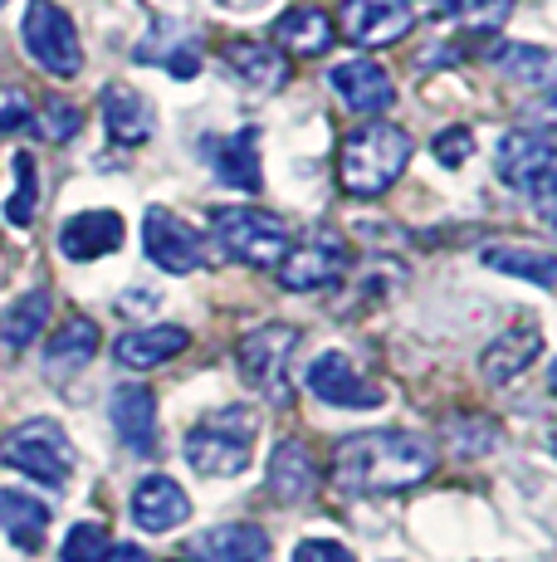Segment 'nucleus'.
<instances>
[{
    "label": "nucleus",
    "mask_w": 557,
    "mask_h": 562,
    "mask_svg": "<svg viewBox=\"0 0 557 562\" xmlns=\"http://www.w3.org/2000/svg\"><path fill=\"white\" fill-rule=\"evenodd\" d=\"M435 446L416 430H362L338 440L333 450V490L348 499L362 494H401L411 484L431 480Z\"/></svg>",
    "instance_id": "f257e3e1"
},
{
    "label": "nucleus",
    "mask_w": 557,
    "mask_h": 562,
    "mask_svg": "<svg viewBox=\"0 0 557 562\" xmlns=\"http://www.w3.org/2000/svg\"><path fill=\"white\" fill-rule=\"evenodd\" d=\"M406 167H411V133L396 123H382V117L352 127L338 147V181L357 201H372L387 187H396V177Z\"/></svg>",
    "instance_id": "f03ea898"
},
{
    "label": "nucleus",
    "mask_w": 557,
    "mask_h": 562,
    "mask_svg": "<svg viewBox=\"0 0 557 562\" xmlns=\"http://www.w3.org/2000/svg\"><path fill=\"white\" fill-rule=\"evenodd\" d=\"M254 436H260V420L254 411L245 406H220L211 411L206 420L186 430V460L196 474L206 480H230V474H245L250 470V456H254Z\"/></svg>",
    "instance_id": "7ed1b4c3"
},
{
    "label": "nucleus",
    "mask_w": 557,
    "mask_h": 562,
    "mask_svg": "<svg viewBox=\"0 0 557 562\" xmlns=\"http://www.w3.org/2000/svg\"><path fill=\"white\" fill-rule=\"evenodd\" d=\"M211 235L235 265L250 269H274L278 259L294 250L288 240V225L270 211H254V205H220L211 211Z\"/></svg>",
    "instance_id": "20e7f679"
},
{
    "label": "nucleus",
    "mask_w": 557,
    "mask_h": 562,
    "mask_svg": "<svg viewBox=\"0 0 557 562\" xmlns=\"http://www.w3.org/2000/svg\"><path fill=\"white\" fill-rule=\"evenodd\" d=\"M0 460H5L10 470L30 474V480L49 484V490H64L69 474H73V464H79L69 430H64L59 420H45V416L20 420V426L0 440Z\"/></svg>",
    "instance_id": "39448f33"
},
{
    "label": "nucleus",
    "mask_w": 557,
    "mask_h": 562,
    "mask_svg": "<svg viewBox=\"0 0 557 562\" xmlns=\"http://www.w3.org/2000/svg\"><path fill=\"white\" fill-rule=\"evenodd\" d=\"M495 167L499 177L509 181L513 191L533 201V211L543 221H553V181H557V167H553V137L543 127H519V133H503L499 153H495Z\"/></svg>",
    "instance_id": "423d86ee"
},
{
    "label": "nucleus",
    "mask_w": 557,
    "mask_h": 562,
    "mask_svg": "<svg viewBox=\"0 0 557 562\" xmlns=\"http://www.w3.org/2000/svg\"><path fill=\"white\" fill-rule=\"evenodd\" d=\"M294 348H298L294 323H260L254 333L240 338V352H235L240 376L270 406H288V396H294V386H288V358H294Z\"/></svg>",
    "instance_id": "0eeeda50"
},
{
    "label": "nucleus",
    "mask_w": 557,
    "mask_h": 562,
    "mask_svg": "<svg viewBox=\"0 0 557 562\" xmlns=\"http://www.w3.org/2000/svg\"><path fill=\"white\" fill-rule=\"evenodd\" d=\"M20 45H25V54L39 64V69L55 74V79H73V74L83 69L79 30H73V20L64 15V5H55V0H30L25 5Z\"/></svg>",
    "instance_id": "6e6552de"
},
{
    "label": "nucleus",
    "mask_w": 557,
    "mask_h": 562,
    "mask_svg": "<svg viewBox=\"0 0 557 562\" xmlns=\"http://www.w3.org/2000/svg\"><path fill=\"white\" fill-rule=\"evenodd\" d=\"M143 250L157 269H167V274H191V269L206 265V235H201L196 225H186L181 215H171L167 205H147Z\"/></svg>",
    "instance_id": "1a4fd4ad"
},
{
    "label": "nucleus",
    "mask_w": 557,
    "mask_h": 562,
    "mask_svg": "<svg viewBox=\"0 0 557 562\" xmlns=\"http://www.w3.org/2000/svg\"><path fill=\"white\" fill-rule=\"evenodd\" d=\"M304 386L323 406H342V411H377L382 402H387V392L372 386L367 376L352 367L348 352H318L304 372Z\"/></svg>",
    "instance_id": "9d476101"
},
{
    "label": "nucleus",
    "mask_w": 557,
    "mask_h": 562,
    "mask_svg": "<svg viewBox=\"0 0 557 562\" xmlns=\"http://www.w3.org/2000/svg\"><path fill=\"white\" fill-rule=\"evenodd\" d=\"M338 25L357 49H382L416 25V10L406 0H342Z\"/></svg>",
    "instance_id": "9b49d317"
},
{
    "label": "nucleus",
    "mask_w": 557,
    "mask_h": 562,
    "mask_svg": "<svg viewBox=\"0 0 557 562\" xmlns=\"http://www.w3.org/2000/svg\"><path fill=\"white\" fill-rule=\"evenodd\" d=\"M348 269V250H342L338 235H323L318 231L314 240H304L298 250H288L278 259V284L288 294H314V289H333Z\"/></svg>",
    "instance_id": "f8f14e48"
},
{
    "label": "nucleus",
    "mask_w": 557,
    "mask_h": 562,
    "mask_svg": "<svg viewBox=\"0 0 557 562\" xmlns=\"http://www.w3.org/2000/svg\"><path fill=\"white\" fill-rule=\"evenodd\" d=\"M201 157L211 161V171L235 191H264V171H260V133L254 127H235L225 137H201Z\"/></svg>",
    "instance_id": "ddd939ff"
},
{
    "label": "nucleus",
    "mask_w": 557,
    "mask_h": 562,
    "mask_svg": "<svg viewBox=\"0 0 557 562\" xmlns=\"http://www.w3.org/2000/svg\"><path fill=\"white\" fill-rule=\"evenodd\" d=\"M113 430L133 456H152L157 450V396L143 382H123L109 402Z\"/></svg>",
    "instance_id": "4468645a"
},
{
    "label": "nucleus",
    "mask_w": 557,
    "mask_h": 562,
    "mask_svg": "<svg viewBox=\"0 0 557 562\" xmlns=\"http://www.w3.org/2000/svg\"><path fill=\"white\" fill-rule=\"evenodd\" d=\"M191 518V499L171 474H147L143 484L133 490V524L143 533H171Z\"/></svg>",
    "instance_id": "2eb2a0df"
},
{
    "label": "nucleus",
    "mask_w": 557,
    "mask_h": 562,
    "mask_svg": "<svg viewBox=\"0 0 557 562\" xmlns=\"http://www.w3.org/2000/svg\"><path fill=\"white\" fill-rule=\"evenodd\" d=\"M123 245V215L117 211H79L59 225V250L73 265H89V259H103Z\"/></svg>",
    "instance_id": "dca6fc26"
},
{
    "label": "nucleus",
    "mask_w": 557,
    "mask_h": 562,
    "mask_svg": "<svg viewBox=\"0 0 557 562\" xmlns=\"http://www.w3.org/2000/svg\"><path fill=\"white\" fill-rule=\"evenodd\" d=\"M328 83H333V93L348 108H357V113H382V108H391L396 99V83L391 74L382 69V64L372 59H342L328 69Z\"/></svg>",
    "instance_id": "f3484780"
},
{
    "label": "nucleus",
    "mask_w": 557,
    "mask_h": 562,
    "mask_svg": "<svg viewBox=\"0 0 557 562\" xmlns=\"http://www.w3.org/2000/svg\"><path fill=\"white\" fill-rule=\"evenodd\" d=\"M186 348H191V333H186V328H177V323H152V328L123 333V338L113 342V358H117V367H133V372H152V367L181 358Z\"/></svg>",
    "instance_id": "a211bd4d"
},
{
    "label": "nucleus",
    "mask_w": 557,
    "mask_h": 562,
    "mask_svg": "<svg viewBox=\"0 0 557 562\" xmlns=\"http://www.w3.org/2000/svg\"><path fill=\"white\" fill-rule=\"evenodd\" d=\"M538 358H543V333L533 328V323H519V328L499 333V338L479 352V376H485L489 386H503L519 372H528Z\"/></svg>",
    "instance_id": "6ab92c4d"
},
{
    "label": "nucleus",
    "mask_w": 557,
    "mask_h": 562,
    "mask_svg": "<svg viewBox=\"0 0 557 562\" xmlns=\"http://www.w3.org/2000/svg\"><path fill=\"white\" fill-rule=\"evenodd\" d=\"M225 69L254 93H278L288 83V59L274 45H260V40H230L220 49Z\"/></svg>",
    "instance_id": "aec40b11"
},
{
    "label": "nucleus",
    "mask_w": 557,
    "mask_h": 562,
    "mask_svg": "<svg viewBox=\"0 0 557 562\" xmlns=\"http://www.w3.org/2000/svg\"><path fill=\"white\" fill-rule=\"evenodd\" d=\"M103 127H109L113 147H143L157 127L152 103L137 89H127V83H109V89H103Z\"/></svg>",
    "instance_id": "412c9836"
},
{
    "label": "nucleus",
    "mask_w": 557,
    "mask_h": 562,
    "mask_svg": "<svg viewBox=\"0 0 557 562\" xmlns=\"http://www.w3.org/2000/svg\"><path fill=\"white\" fill-rule=\"evenodd\" d=\"M201 562H270V533L260 524H216L191 543Z\"/></svg>",
    "instance_id": "4be33fe9"
},
{
    "label": "nucleus",
    "mask_w": 557,
    "mask_h": 562,
    "mask_svg": "<svg viewBox=\"0 0 557 562\" xmlns=\"http://www.w3.org/2000/svg\"><path fill=\"white\" fill-rule=\"evenodd\" d=\"M274 49L278 54H298V59H318L333 49V20L318 5H294L274 20Z\"/></svg>",
    "instance_id": "5701e85b"
},
{
    "label": "nucleus",
    "mask_w": 557,
    "mask_h": 562,
    "mask_svg": "<svg viewBox=\"0 0 557 562\" xmlns=\"http://www.w3.org/2000/svg\"><path fill=\"white\" fill-rule=\"evenodd\" d=\"M49 504L25 490H0V533L20 548V553H39L49 533Z\"/></svg>",
    "instance_id": "b1692460"
},
{
    "label": "nucleus",
    "mask_w": 557,
    "mask_h": 562,
    "mask_svg": "<svg viewBox=\"0 0 557 562\" xmlns=\"http://www.w3.org/2000/svg\"><path fill=\"white\" fill-rule=\"evenodd\" d=\"M318 484V464L304 440H278L270 456V494L278 504H304Z\"/></svg>",
    "instance_id": "393cba45"
},
{
    "label": "nucleus",
    "mask_w": 557,
    "mask_h": 562,
    "mask_svg": "<svg viewBox=\"0 0 557 562\" xmlns=\"http://www.w3.org/2000/svg\"><path fill=\"white\" fill-rule=\"evenodd\" d=\"M49 289H30L20 304H10L5 313H0V342H5L10 352H25L30 342H39V333H45L49 323Z\"/></svg>",
    "instance_id": "a878e982"
},
{
    "label": "nucleus",
    "mask_w": 557,
    "mask_h": 562,
    "mask_svg": "<svg viewBox=\"0 0 557 562\" xmlns=\"http://www.w3.org/2000/svg\"><path fill=\"white\" fill-rule=\"evenodd\" d=\"M93 352H99V323L93 318H69L55 338H49L45 367L49 372H79V367L93 362Z\"/></svg>",
    "instance_id": "bb28decb"
},
{
    "label": "nucleus",
    "mask_w": 557,
    "mask_h": 562,
    "mask_svg": "<svg viewBox=\"0 0 557 562\" xmlns=\"http://www.w3.org/2000/svg\"><path fill=\"white\" fill-rule=\"evenodd\" d=\"M479 265L499 269V274H519L533 279L538 289H553V250H533V245H485L479 250Z\"/></svg>",
    "instance_id": "cd10ccee"
},
{
    "label": "nucleus",
    "mask_w": 557,
    "mask_h": 562,
    "mask_svg": "<svg viewBox=\"0 0 557 562\" xmlns=\"http://www.w3.org/2000/svg\"><path fill=\"white\" fill-rule=\"evenodd\" d=\"M495 69L519 89H538V93L553 89V54L543 45H503L495 54Z\"/></svg>",
    "instance_id": "c85d7f7f"
},
{
    "label": "nucleus",
    "mask_w": 557,
    "mask_h": 562,
    "mask_svg": "<svg viewBox=\"0 0 557 562\" xmlns=\"http://www.w3.org/2000/svg\"><path fill=\"white\" fill-rule=\"evenodd\" d=\"M406 5L431 20H455V25H499L513 0H406Z\"/></svg>",
    "instance_id": "c756f323"
},
{
    "label": "nucleus",
    "mask_w": 557,
    "mask_h": 562,
    "mask_svg": "<svg viewBox=\"0 0 557 562\" xmlns=\"http://www.w3.org/2000/svg\"><path fill=\"white\" fill-rule=\"evenodd\" d=\"M35 205H39L35 157H30V153H20V157H15V191H10V201H5V221L25 231V225H35Z\"/></svg>",
    "instance_id": "7c9ffc66"
},
{
    "label": "nucleus",
    "mask_w": 557,
    "mask_h": 562,
    "mask_svg": "<svg viewBox=\"0 0 557 562\" xmlns=\"http://www.w3.org/2000/svg\"><path fill=\"white\" fill-rule=\"evenodd\" d=\"M103 553H109V528L103 524H73L59 548L64 562H103Z\"/></svg>",
    "instance_id": "2f4dec72"
},
{
    "label": "nucleus",
    "mask_w": 557,
    "mask_h": 562,
    "mask_svg": "<svg viewBox=\"0 0 557 562\" xmlns=\"http://www.w3.org/2000/svg\"><path fill=\"white\" fill-rule=\"evenodd\" d=\"M79 127H83V113L73 103H45V113H39V133L49 137V143H69V137H79Z\"/></svg>",
    "instance_id": "473e14b6"
},
{
    "label": "nucleus",
    "mask_w": 557,
    "mask_h": 562,
    "mask_svg": "<svg viewBox=\"0 0 557 562\" xmlns=\"http://www.w3.org/2000/svg\"><path fill=\"white\" fill-rule=\"evenodd\" d=\"M431 153L441 167H465L469 153H475V133L469 127H445V133L431 137Z\"/></svg>",
    "instance_id": "72a5a7b5"
},
{
    "label": "nucleus",
    "mask_w": 557,
    "mask_h": 562,
    "mask_svg": "<svg viewBox=\"0 0 557 562\" xmlns=\"http://www.w3.org/2000/svg\"><path fill=\"white\" fill-rule=\"evenodd\" d=\"M294 562H357V558H352V548L338 543V538H304V543L294 548Z\"/></svg>",
    "instance_id": "f704fd0d"
},
{
    "label": "nucleus",
    "mask_w": 557,
    "mask_h": 562,
    "mask_svg": "<svg viewBox=\"0 0 557 562\" xmlns=\"http://www.w3.org/2000/svg\"><path fill=\"white\" fill-rule=\"evenodd\" d=\"M30 127V99L20 89H0V133H25Z\"/></svg>",
    "instance_id": "c9c22d12"
},
{
    "label": "nucleus",
    "mask_w": 557,
    "mask_h": 562,
    "mask_svg": "<svg viewBox=\"0 0 557 562\" xmlns=\"http://www.w3.org/2000/svg\"><path fill=\"white\" fill-rule=\"evenodd\" d=\"M103 562H152V558H147V548H137V543H109Z\"/></svg>",
    "instance_id": "e433bc0d"
},
{
    "label": "nucleus",
    "mask_w": 557,
    "mask_h": 562,
    "mask_svg": "<svg viewBox=\"0 0 557 562\" xmlns=\"http://www.w3.org/2000/svg\"><path fill=\"white\" fill-rule=\"evenodd\" d=\"M152 304H157V299L147 294V289H133V294H123V304H117V308H123V313H127V308H133V313H147Z\"/></svg>",
    "instance_id": "4c0bfd02"
},
{
    "label": "nucleus",
    "mask_w": 557,
    "mask_h": 562,
    "mask_svg": "<svg viewBox=\"0 0 557 562\" xmlns=\"http://www.w3.org/2000/svg\"><path fill=\"white\" fill-rule=\"evenodd\" d=\"M220 10H235V15H250V10H260V5H270V0H216Z\"/></svg>",
    "instance_id": "58836bf2"
},
{
    "label": "nucleus",
    "mask_w": 557,
    "mask_h": 562,
    "mask_svg": "<svg viewBox=\"0 0 557 562\" xmlns=\"http://www.w3.org/2000/svg\"><path fill=\"white\" fill-rule=\"evenodd\" d=\"M0 5H5V0H0Z\"/></svg>",
    "instance_id": "ea45409f"
}]
</instances>
